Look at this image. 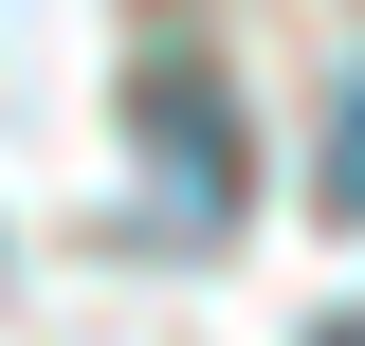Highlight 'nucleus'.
<instances>
[{"label": "nucleus", "mask_w": 365, "mask_h": 346, "mask_svg": "<svg viewBox=\"0 0 365 346\" xmlns=\"http://www.w3.org/2000/svg\"><path fill=\"white\" fill-rule=\"evenodd\" d=\"M128 110H146V219H165V237H220L237 219V91H201L182 55H146Z\"/></svg>", "instance_id": "obj_1"}, {"label": "nucleus", "mask_w": 365, "mask_h": 346, "mask_svg": "<svg viewBox=\"0 0 365 346\" xmlns=\"http://www.w3.org/2000/svg\"><path fill=\"white\" fill-rule=\"evenodd\" d=\"M329 201L365 219V73H347V110H329Z\"/></svg>", "instance_id": "obj_2"}, {"label": "nucleus", "mask_w": 365, "mask_h": 346, "mask_svg": "<svg viewBox=\"0 0 365 346\" xmlns=\"http://www.w3.org/2000/svg\"><path fill=\"white\" fill-rule=\"evenodd\" d=\"M329 346H365V328H329Z\"/></svg>", "instance_id": "obj_3"}]
</instances>
